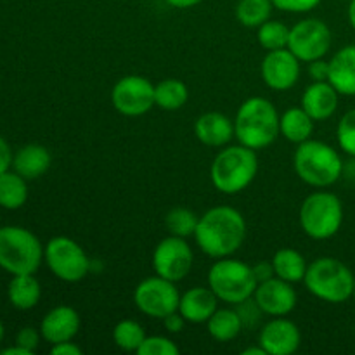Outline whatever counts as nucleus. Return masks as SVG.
<instances>
[{"label": "nucleus", "mask_w": 355, "mask_h": 355, "mask_svg": "<svg viewBox=\"0 0 355 355\" xmlns=\"http://www.w3.org/2000/svg\"><path fill=\"white\" fill-rule=\"evenodd\" d=\"M279 113L266 97H250L239 106L234 118V135L239 144L260 151L281 135Z\"/></svg>", "instance_id": "nucleus-2"}, {"label": "nucleus", "mask_w": 355, "mask_h": 355, "mask_svg": "<svg viewBox=\"0 0 355 355\" xmlns=\"http://www.w3.org/2000/svg\"><path fill=\"white\" fill-rule=\"evenodd\" d=\"M10 166H12V151H10L6 139L0 135V173L7 172Z\"/></svg>", "instance_id": "nucleus-41"}, {"label": "nucleus", "mask_w": 355, "mask_h": 355, "mask_svg": "<svg viewBox=\"0 0 355 355\" xmlns=\"http://www.w3.org/2000/svg\"><path fill=\"white\" fill-rule=\"evenodd\" d=\"M51 354L52 355H82L83 350L80 349L76 343H73L71 340H68V342L54 343V345L51 347Z\"/></svg>", "instance_id": "nucleus-39"}, {"label": "nucleus", "mask_w": 355, "mask_h": 355, "mask_svg": "<svg viewBox=\"0 0 355 355\" xmlns=\"http://www.w3.org/2000/svg\"><path fill=\"white\" fill-rule=\"evenodd\" d=\"M139 355H177L179 347L166 336H146L142 345L137 350Z\"/></svg>", "instance_id": "nucleus-34"}, {"label": "nucleus", "mask_w": 355, "mask_h": 355, "mask_svg": "<svg viewBox=\"0 0 355 355\" xmlns=\"http://www.w3.org/2000/svg\"><path fill=\"white\" fill-rule=\"evenodd\" d=\"M111 103L123 116H142L155 106V85L146 76H123L111 90Z\"/></svg>", "instance_id": "nucleus-13"}, {"label": "nucleus", "mask_w": 355, "mask_h": 355, "mask_svg": "<svg viewBox=\"0 0 355 355\" xmlns=\"http://www.w3.org/2000/svg\"><path fill=\"white\" fill-rule=\"evenodd\" d=\"M338 90L326 80L314 82L305 89L302 96V107L311 114L314 121H324L338 110Z\"/></svg>", "instance_id": "nucleus-19"}, {"label": "nucleus", "mask_w": 355, "mask_h": 355, "mask_svg": "<svg viewBox=\"0 0 355 355\" xmlns=\"http://www.w3.org/2000/svg\"><path fill=\"white\" fill-rule=\"evenodd\" d=\"M253 300L257 302L262 312L270 318H284L297 307L298 295L291 283L281 277H270L263 283L257 284L253 293Z\"/></svg>", "instance_id": "nucleus-15"}, {"label": "nucleus", "mask_w": 355, "mask_h": 355, "mask_svg": "<svg viewBox=\"0 0 355 355\" xmlns=\"http://www.w3.org/2000/svg\"><path fill=\"white\" fill-rule=\"evenodd\" d=\"M352 298L355 300V281H354V293H352Z\"/></svg>", "instance_id": "nucleus-48"}, {"label": "nucleus", "mask_w": 355, "mask_h": 355, "mask_svg": "<svg viewBox=\"0 0 355 355\" xmlns=\"http://www.w3.org/2000/svg\"><path fill=\"white\" fill-rule=\"evenodd\" d=\"M328 82L342 96H355V44L340 49L333 55Z\"/></svg>", "instance_id": "nucleus-21"}, {"label": "nucleus", "mask_w": 355, "mask_h": 355, "mask_svg": "<svg viewBox=\"0 0 355 355\" xmlns=\"http://www.w3.org/2000/svg\"><path fill=\"white\" fill-rule=\"evenodd\" d=\"M7 297L10 305L17 311H30L38 304L42 297V288L35 274H17L10 279L7 288Z\"/></svg>", "instance_id": "nucleus-23"}, {"label": "nucleus", "mask_w": 355, "mask_h": 355, "mask_svg": "<svg viewBox=\"0 0 355 355\" xmlns=\"http://www.w3.org/2000/svg\"><path fill=\"white\" fill-rule=\"evenodd\" d=\"M236 307V312L239 314V318H241L243 321V328L245 326H248V328H253L255 324H259L260 319H262V315H266L262 312V309L257 305V302L252 298H248V300L241 302V304L234 305Z\"/></svg>", "instance_id": "nucleus-35"}, {"label": "nucleus", "mask_w": 355, "mask_h": 355, "mask_svg": "<svg viewBox=\"0 0 355 355\" xmlns=\"http://www.w3.org/2000/svg\"><path fill=\"white\" fill-rule=\"evenodd\" d=\"M51 153L42 144H26L12 156L14 172L26 180L38 179L51 168Z\"/></svg>", "instance_id": "nucleus-22"}, {"label": "nucleus", "mask_w": 355, "mask_h": 355, "mask_svg": "<svg viewBox=\"0 0 355 355\" xmlns=\"http://www.w3.org/2000/svg\"><path fill=\"white\" fill-rule=\"evenodd\" d=\"M218 309L217 295L211 291V288L196 286L187 290L186 293L180 295L179 312L187 322L193 324H203L214 315Z\"/></svg>", "instance_id": "nucleus-20"}, {"label": "nucleus", "mask_w": 355, "mask_h": 355, "mask_svg": "<svg viewBox=\"0 0 355 355\" xmlns=\"http://www.w3.org/2000/svg\"><path fill=\"white\" fill-rule=\"evenodd\" d=\"M331 30L324 21L318 17L298 21L290 28L288 49L297 55L300 61L312 62L315 59H322L331 49Z\"/></svg>", "instance_id": "nucleus-11"}, {"label": "nucleus", "mask_w": 355, "mask_h": 355, "mask_svg": "<svg viewBox=\"0 0 355 355\" xmlns=\"http://www.w3.org/2000/svg\"><path fill=\"white\" fill-rule=\"evenodd\" d=\"M355 274L342 260L333 257H321L309 263L305 272V288L315 298L328 304H343L354 293Z\"/></svg>", "instance_id": "nucleus-5"}, {"label": "nucleus", "mask_w": 355, "mask_h": 355, "mask_svg": "<svg viewBox=\"0 0 355 355\" xmlns=\"http://www.w3.org/2000/svg\"><path fill=\"white\" fill-rule=\"evenodd\" d=\"M259 172L257 151L246 146H227L215 156L210 168L211 184L224 194H238L255 180Z\"/></svg>", "instance_id": "nucleus-4"}, {"label": "nucleus", "mask_w": 355, "mask_h": 355, "mask_svg": "<svg viewBox=\"0 0 355 355\" xmlns=\"http://www.w3.org/2000/svg\"><path fill=\"white\" fill-rule=\"evenodd\" d=\"M253 272H255V277L259 283H263V281L270 279V277L276 276V272H274V267H272V262H262V263H257V266H253Z\"/></svg>", "instance_id": "nucleus-42"}, {"label": "nucleus", "mask_w": 355, "mask_h": 355, "mask_svg": "<svg viewBox=\"0 0 355 355\" xmlns=\"http://www.w3.org/2000/svg\"><path fill=\"white\" fill-rule=\"evenodd\" d=\"M201 2H203V0H166V3L175 7V9H189V7L198 6V3Z\"/></svg>", "instance_id": "nucleus-43"}, {"label": "nucleus", "mask_w": 355, "mask_h": 355, "mask_svg": "<svg viewBox=\"0 0 355 355\" xmlns=\"http://www.w3.org/2000/svg\"><path fill=\"white\" fill-rule=\"evenodd\" d=\"M134 302L139 311L153 319H165L172 312L179 311L180 293L173 281L162 276L146 277L134 291Z\"/></svg>", "instance_id": "nucleus-10"}, {"label": "nucleus", "mask_w": 355, "mask_h": 355, "mask_svg": "<svg viewBox=\"0 0 355 355\" xmlns=\"http://www.w3.org/2000/svg\"><path fill=\"white\" fill-rule=\"evenodd\" d=\"M44 260L40 239L19 225L0 227V267L6 272L35 274Z\"/></svg>", "instance_id": "nucleus-6"}, {"label": "nucleus", "mask_w": 355, "mask_h": 355, "mask_svg": "<svg viewBox=\"0 0 355 355\" xmlns=\"http://www.w3.org/2000/svg\"><path fill=\"white\" fill-rule=\"evenodd\" d=\"M336 139L343 151L355 158V110L347 111L338 121L336 128Z\"/></svg>", "instance_id": "nucleus-33"}, {"label": "nucleus", "mask_w": 355, "mask_h": 355, "mask_svg": "<svg viewBox=\"0 0 355 355\" xmlns=\"http://www.w3.org/2000/svg\"><path fill=\"white\" fill-rule=\"evenodd\" d=\"M349 21H350V26L355 30V0H350L349 3Z\"/></svg>", "instance_id": "nucleus-46"}, {"label": "nucleus", "mask_w": 355, "mask_h": 355, "mask_svg": "<svg viewBox=\"0 0 355 355\" xmlns=\"http://www.w3.org/2000/svg\"><path fill=\"white\" fill-rule=\"evenodd\" d=\"M189 99L186 83L177 78H165L155 85V106L165 111H177Z\"/></svg>", "instance_id": "nucleus-28"}, {"label": "nucleus", "mask_w": 355, "mask_h": 355, "mask_svg": "<svg viewBox=\"0 0 355 355\" xmlns=\"http://www.w3.org/2000/svg\"><path fill=\"white\" fill-rule=\"evenodd\" d=\"M309 75L314 82H326L329 75V61L315 59V61L309 62Z\"/></svg>", "instance_id": "nucleus-38"}, {"label": "nucleus", "mask_w": 355, "mask_h": 355, "mask_svg": "<svg viewBox=\"0 0 355 355\" xmlns=\"http://www.w3.org/2000/svg\"><path fill=\"white\" fill-rule=\"evenodd\" d=\"M2 338H3V324L2 321H0V342H2Z\"/></svg>", "instance_id": "nucleus-47"}, {"label": "nucleus", "mask_w": 355, "mask_h": 355, "mask_svg": "<svg viewBox=\"0 0 355 355\" xmlns=\"http://www.w3.org/2000/svg\"><path fill=\"white\" fill-rule=\"evenodd\" d=\"M279 132L286 141L300 144L311 139L314 132V120L304 107H290L279 120Z\"/></svg>", "instance_id": "nucleus-24"}, {"label": "nucleus", "mask_w": 355, "mask_h": 355, "mask_svg": "<svg viewBox=\"0 0 355 355\" xmlns=\"http://www.w3.org/2000/svg\"><path fill=\"white\" fill-rule=\"evenodd\" d=\"M243 355H267L266 350L262 349V347H248V349H245L241 352Z\"/></svg>", "instance_id": "nucleus-45"}, {"label": "nucleus", "mask_w": 355, "mask_h": 355, "mask_svg": "<svg viewBox=\"0 0 355 355\" xmlns=\"http://www.w3.org/2000/svg\"><path fill=\"white\" fill-rule=\"evenodd\" d=\"M208 333L217 342H231L238 338L243 329V321L236 309H217L207 321Z\"/></svg>", "instance_id": "nucleus-26"}, {"label": "nucleus", "mask_w": 355, "mask_h": 355, "mask_svg": "<svg viewBox=\"0 0 355 355\" xmlns=\"http://www.w3.org/2000/svg\"><path fill=\"white\" fill-rule=\"evenodd\" d=\"M272 267L276 277L288 281V283H300L304 281L305 272H307V262L304 255L293 248H281L274 253Z\"/></svg>", "instance_id": "nucleus-25"}, {"label": "nucleus", "mask_w": 355, "mask_h": 355, "mask_svg": "<svg viewBox=\"0 0 355 355\" xmlns=\"http://www.w3.org/2000/svg\"><path fill=\"white\" fill-rule=\"evenodd\" d=\"M272 0H239L236 6V17L246 28H259L270 19Z\"/></svg>", "instance_id": "nucleus-29"}, {"label": "nucleus", "mask_w": 355, "mask_h": 355, "mask_svg": "<svg viewBox=\"0 0 355 355\" xmlns=\"http://www.w3.org/2000/svg\"><path fill=\"white\" fill-rule=\"evenodd\" d=\"M196 245L211 259H224L238 252L246 239V220L232 207H214L200 217L194 232Z\"/></svg>", "instance_id": "nucleus-1"}, {"label": "nucleus", "mask_w": 355, "mask_h": 355, "mask_svg": "<svg viewBox=\"0 0 355 355\" xmlns=\"http://www.w3.org/2000/svg\"><path fill=\"white\" fill-rule=\"evenodd\" d=\"M194 134L198 141L208 148H224L234 137V121L224 113L208 111L196 120Z\"/></svg>", "instance_id": "nucleus-18"}, {"label": "nucleus", "mask_w": 355, "mask_h": 355, "mask_svg": "<svg viewBox=\"0 0 355 355\" xmlns=\"http://www.w3.org/2000/svg\"><path fill=\"white\" fill-rule=\"evenodd\" d=\"M257 281L253 267L241 260L218 259L208 272V286L217 298L224 304L238 305L253 297L257 290Z\"/></svg>", "instance_id": "nucleus-7"}, {"label": "nucleus", "mask_w": 355, "mask_h": 355, "mask_svg": "<svg viewBox=\"0 0 355 355\" xmlns=\"http://www.w3.org/2000/svg\"><path fill=\"white\" fill-rule=\"evenodd\" d=\"M194 263L193 248L186 238L166 236L156 245L153 252V269L158 276L179 283L191 272Z\"/></svg>", "instance_id": "nucleus-12"}, {"label": "nucleus", "mask_w": 355, "mask_h": 355, "mask_svg": "<svg viewBox=\"0 0 355 355\" xmlns=\"http://www.w3.org/2000/svg\"><path fill=\"white\" fill-rule=\"evenodd\" d=\"M80 315L69 305H59L44 315L40 324L42 338L51 345L73 340L80 331Z\"/></svg>", "instance_id": "nucleus-17"}, {"label": "nucleus", "mask_w": 355, "mask_h": 355, "mask_svg": "<svg viewBox=\"0 0 355 355\" xmlns=\"http://www.w3.org/2000/svg\"><path fill=\"white\" fill-rule=\"evenodd\" d=\"M44 260L58 279L64 283H78L90 272V259L85 250L71 238L55 236L45 245Z\"/></svg>", "instance_id": "nucleus-9"}, {"label": "nucleus", "mask_w": 355, "mask_h": 355, "mask_svg": "<svg viewBox=\"0 0 355 355\" xmlns=\"http://www.w3.org/2000/svg\"><path fill=\"white\" fill-rule=\"evenodd\" d=\"M300 227L309 238L324 241L333 238L343 224V205L336 194L329 191H315L309 194L300 207Z\"/></svg>", "instance_id": "nucleus-8"}, {"label": "nucleus", "mask_w": 355, "mask_h": 355, "mask_svg": "<svg viewBox=\"0 0 355 355\" xmlns=\"http://www.w3.org/2000/svg\"><path fill=\"white\" fill-rule=\"evenodd\" d=\"M293 166L298 179L312 187H329L343 173V162L338 151L322 141L300 142L293 156Z\"/></svg>", "instance_id": "nucleus-3"}, {"label": "nucleus", "mask_w": 355, "mask_h": 355, "mask_svg": "<svg viewBox=\"0 0 355 355\" xmlns=\"http://www.w3.org/2000/svg\"><path fill=\"white\" fill-rule=\"evenodd\" d=\"M302 343V333L293 321L284 318H274L260 329L259 345L267 355H291Z\"/></svg>", "instance_id": "nucleus-16"}, {"label": "nucleus", "mask_w": 355, "mask_h": 355, "mask_svg": "<svg viewBox=\"0 0 355 355\" xmlns=\"http://www.w3.org/2000/svg\"><path fill=\"white\" fill-rule=\"evenodd\" d=\"M186 322L187 321L182 318V314H180L179 311L172 312V314L166 315V318L163 319V324H165L168 333H180L184 329V324H186Z\"/></svg>", "instance_id": "nucleus-40"}, {"label": "nucleus", "mask_w": 355, "mask_h": 355, "mask_svg": "<svg viewBox=\"0 0 355 355\" xmlns=\"http://www.w3.org/2000/svg\"><path fill=\"white\" fill-rule=\"evenodd\" d=\"M259 33V44L262 45L266 51H277V49H286L288 47V38H290V28L281 21L269 19L263 24H260Z\"/></svg>", "instance_id": "nucleus-31"}, {"label": "nucleus", "mask_w": 355, "mask_h": 355, "mask_svg": "<svg viewBox=\"0 0 355 355\" xmlns=\"http://www.w3.org/2000/svg\"><path fill=\"white\" fill-rule=\"evenodd\" d=\"M146 340V331L134 319H123L113 328V342L125 352H137Z\"/></svg>", "instance_id": "nucleus-30"}, {"label": "nucleus", "mask_w": 355, "mask_h": 355, "mask_svg": "<svg viewBox=\"0 0 355 355\" xmlns=\"http://www.w3.org/2000/svg\"><path fill=\"white\" fill-rule=\"evenodd\" d=\"M40 338H42V333L38 331V329L35 328H30V326H26V328L19 329L16 335V345L23 347V349L30 350V352H35L38 347V343H40Z\"/></svg>", "instance_id": "nucleus-37"}, {"label": "nucleus", "mask_w": 355, "mask_h": 355, "mask_svg": "<svg viewBox=\"0 0 355 355\" xmlns=\"http://www.w3.org/2000/svg\"><path fill=\"white\" fill-rule=\"evenodd\" d=\"M2 355H33V352H30V350L23 349V347L19 345H14V347H9V349H3Z\"/></svg>", "instance_id": "nucleus-44"}, {"label": "nucleus", "mask_w": 355, "mask_h": 355, "mask_svg": "<svg viewBox=\"0 0 355 355\" xmlns=\"http://www.w3.org/2000/svg\"><path fill=\"white\" fill-rule=\"evenodd\" d=\"M200 217L187 208H172L165 217V225L172 236L189 238L196 232V225Z\"/></svg>", "instance_id": "nucleus-32"}, {"label": "nucleus", "mask_w": 355, "mask_h": 355, "mask_svg": "<svg viewBox=\"0 0 355 355\" xmlns=\"http://www.w3.org/2000/svg\"><path fill=\"white\" fill-rule=\"evenodd\" d=\"M28 200L26 179L17 172L0 173V207L6 210H17Z\"/></svg>", "instance_id": "nucleus-27"}, {"label": "nucleus", "mask_w": 355, "mask_h": 355, "mask_svg": "<svg viewBox=\"0 0 355 355\" xmlns=\"http://www.w3.org/2000/svg\"><path fill=\"white\" fill-rule=\"evenodd\" d=\"M260 73L269 89L290 90L300 78V59L288 47L267 51Z\"/></svg>", "instance_id": "nucleus-14"}, {"label": "nucleus", "mask_w": 355, "mask_h": 355, "mask_svg": "<svg viewBox=\"0 0 355 355\" xmlns=\"http://www.w3.org/2000/svg\"><path fill=\"white\" fill-rule=\"evenodd\" d=\"M274 7L283 12H311L321 3V0H272Z\"/></svg>", "instance_id": "nucleus-36"}]
</instances>
